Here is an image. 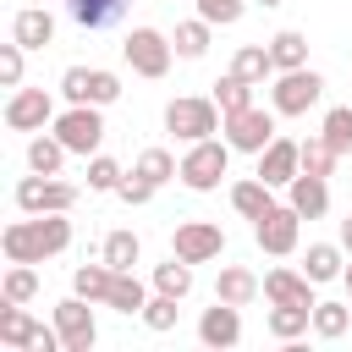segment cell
<instances>
[{
  "label": "cell",
  "mask_w": 352,
  "mask_h": 352,
  "mask_svg": "<svg viewBox=\"0 0 352 352\" xmlns=\"http://www.w3.org/2000/svg\"><path fill=\"white\" fill-rule=\"evenodd\" d=\"M72 248V220L66 214H22L0 231V253L6 264H44L55 253Z\"/></svg>",
  "instance_id": "cell-1"
},
{
  "label": "cell",
  "mask_w": 352,
  "mask_h": 352,
  "mask_svg": "<svg viewBox=\"0 0 352 352\" xmlns=\"http://www.w3.org/2000/svg\"><path fill=\"white\" fill-rule=\"evenodd\" d=\"M220 104H214V94H182V99H170L165 104V132L176 138V143H204V138H214L220 132Z\"/></svg>",
  "instance_id": "cell-2"
},
{
  "label": "cell",
  "mask_w": 352,
  "mask_h": 352,
  "mask_svg": "<svg viewBox=\"0 0 352 352\" xmlns=\"http://www.w3.org/2000/svg\"><path fill=\"white\" fill-rule=\"evenodd\" d=\"M231 154H236V148H231L226 138H204V143H187L176 182H182L187 192H214V187L226 182V170H231Z\"/></svg>",
  "instance_id": "cell-3"
},
{
  "label": "cell",
  "mask_w": 352,
  "mask_h": 352,
  "mask_svg": "<svg viewBox=\"0 0 352 352\" xmlns=\"http://www.w3.org/2000/svg\"><path fill=\"white\" fill-rule=\"evenodd\" d=\"M121 60L132 66V77H148V82H160L165 72H170V60H176V44H170V33H160V28H132L126 38H121Z\"/></svg>",
  "instance_id": "cell-4"
},
{
  "label": "cell",
  "mask_w": 352,
  "mask_h": 352,
  "mask_svg": "<svg viewBox=\"0 0 352 352\" xmlns=\"http://www.w3.org/2000/svg\"><path fill=\"white\" fill-rule=\"evenodd\" d=\"M324 99V77L314 72V66H297V72H275L270 77V110L275 116H308L314 104Z\"/></svg>",
  "instance_id": "cell-5"
},
{
  "label": "cell",
  "mask_w": 352,
  "mask_h": 352,
  "mask_svg": "<svg viewBox=\"0 0 352 352\" xmlns=\"http://www.w3.org/2000/svg\"><path fill=\"white\" fill-rule=\"evenodd\" d=\"M77 198H82V187H77V182H60V176L28 170V176L16 182V209H22V214H72Z\"/></svg>",
  "instance_id": "cell-6"
},
{
  "label": "cell",
  "mask_w": 352,
  "mask_h": 352,
  "mask_svg": "<svg viewBox=\"0 0 352 352\" xmlns=\"http://www.w3.org/2000/svg\"><path fill=\"white\" fill-rule=\"evenodd\" d=\"M50 132H55L77 160H88V154H99V143H104V104H66Z\"/></svg>",
  "instance_id": "cell-7"
},
{
  "label": "cell",
  "mask_w": 352,
  "mask_h": 352,
  "mask_svg": "<svg viewBox=\"0 0 352 352\" xmlns=\"http://www.w3.org/2000/svg\"><path fill=\"white\" fill-rule=\"evenodd\" d=\"M275 121H280L275 110L248 104V110H236V116H226V121H220V138H226L236 154H253V160H258V154H264V148L280 138V132H275Z\"/></svg>",
  "instance_id": "cell-8"
},
{
  "label": "cell",
  "mask_w": 352,
  "mask_h": 352,
  "mask_svg": "<svg viewBox=\"0 0 352 352\" xmlns=\"http://www.w3.org/2000/svg\"><path fill=\"white\" fill-rule=\"evenodd\" d=\"M253 242H258V253H270V258H292V253L302 248V214H297L292 204H275L270 214L253 220Z\"/></svg>",
  "instance_id": "cell-9"
},
{
  "label": "cell",
  "mask_w": 352,
  "mask_h": 352,
  "mask_svg": "<svg viewBox=\"0 0 352 352\" xmlns=\"http://www.w3.org/2000/svg\"><path fill=\"white\" fill-rule=\"evenodd\" d=\"M94 308H99V302L77 297V292L55 302V330H60L66 352H94V341H99V319H94Z\"/></svg>",
  "instance_id": "cell-10"
},
{
  "label": "cell",
  "mask_w": 352,
  "mask_h": 352,
  "mask_svg": "<svg viewBox=\"0 0 352 352\" xmlns=\"http://www.w3.org/2000/svg\"><path fill=\"white\" fill-rule=\"evenodd\" d=\"M55 94L50 88H11V99H6V126L11 132H44V126H55Z\"/></svg>",
  "instance_id": "cell-11"
},
{
  "label": "cell",
  "mask_w": 352,
  "mask_h": 352,
  "mask_svg": "<svg viewBox=\"0 0 352 352\" xmlns=\"http://www.w3.org/2000/svg\"><path fill=\"white\" fill-rule=\"evenodd\" d=\"M170 253L187 258V264H214V258L226 253V231H220L214 220H182V226L170 231Z\"/></svg>",
  "instance_id": "cell-12"
},
{
  "label": "cell",
  "mask_w": 352,
  "mask_h": 352,
  "mask_svg": "<svg viewBox=\"0 0 352 352\" xmlns=\"http://www.w3.org/2000/svg\"><path fill=\"white\" fill-rule=\"evenodd\" d=\"M198 341H204V346H214V352L236 346V341H242V308L214 297V308H204V314H198Z\"/></svg>",
  "instance_id": "cell-13"
},
{
  "label": "cell",
  "mask_w": 352,
  "mask_h": 352,
  "mask_svg": "<svg viewBox=\"0 0 352 352\" xmlns=\"http://www.w3.org/2000/svg\"><path fill=\"white\" fill-rule=\"evenodd\" d=\"M297 170H302V138H275V143L258 154V170H253V176H264L270 187H292Z\"/></svg>",
  "instance_id": "cell-14"
},
{
  "label": "cell",
  "mask_w": 352,
  "mask_h": 352,
  "mask_svg": "<svg viewBox=\"0 0 352 352\" xmlns=\"http://www.w3.org/2000/svg\"><path fill=\"white\" fill-rule=\"evenodd\" d=\"M264 302H302V308H314L319 297H314V280L302 275V264H275V270H264Z\"/></svg>",
  "instance_id": "cell-15"
},
{
  "label": "cell",
  "mask_w": 352,
  "mask_h": 352,
  "mask_svg": "<svg viewBox=\"0 0 352 352\" xmlns=\"http://www.w3.org/2000/svg\"><path fill=\"white\" fill-rule=\"evenodd\" d=\"M11 38H16L22 50H50V44H55V11L28 0V6L11 16Z\"/></svg>",
  "instance_id": "cell-16"
},
{
  "label": "cell",
  "mask_w": 352,
  "mask_h": 352,
  "mask_svg": "<svg viewBox=\"0 0 352 352\" xmlns=\"http://www.w3.org/2000/svg\"><path fill=\"white\" fill-rule=\"evenodd\" d=\"M286 204H292L302 220H324V214H330V182H324V176L297 170V176H292V187H286Z\"/></svg>",
  "instance_id": "cell-17"
},
{
  "label": "cell",
  "mask_w": 352,
  "mask_h": 352,
  "mask_svg": "<svg viewBox=\"0 0 352 352\" xmlns=\"http://www.w3.org/2000/svg\"><path fill=\"white\" fill-rule=\"evenodd\" d=\"M214 297H220V302L248 308L253 297H264V280H258L248 264H220V275H214Z\"/></svg>",
  "instance_id": "cell-18"
},
{
  "label": "cell",
  "mask_w": 352,
  "mask_h": 352,
  "mask_svg": "<svg viewBox=\"0 0 352 352\" xmlns=\"http://www.w3.org/2000/svg\"><path fill=\"white\" fill-rule=\"evenodd\" d=\"M341 270H346V248H341V242H308V253H302V275H308L314 286L341 280Z\"/></svg>",
  "instance_id": "cell-19"
},
{
  "label": "cell",
  "mask_w": 352,
  "mask_h": 352,
  "mask_svg": "<svg viewBox=\"0 0 352 352\" xmlns=\"http://www.w3.org/2000/svg\"><path fill=\"white\" fill-rule=\"evenodd\" d=\"M38 330H44V324H38V319H33L22 302H6V297H0V341H6V346H16V352H33Z\"/></svg>",
  "instance_id": "cell-20"
},
{
  "label": "cell",
  "mask_w": 352,
  "mask_h": 352,
  "mask_svg": "<svg viewBox=\"0 0 352 352\" xmlns=\"http://www.w3.org/2000/svg\"><path fill=\"white\" fill-rule=\"evenodd\" d=\"M66 16L82 28V33H104L126 16V0H66Z\"/></svg>",
  "instance_id": "cell-21"
},
{
  "label": "cell",
  "mask_w": 352,
  "mask_h": 352,
  "mask_svg": "<svg viewBox=\"0 0 352 352\" xmlns=\"http://www.w3.org/2000/svg\"><path fill=\"white\" fill-rule=\"evenodd\" d=\"M231 209H236L242 220H258V214L275 209V187H270L264 176H242V182H231Z\"/></svg>",
  "instance_id": "cell-22"
},
{
  "label": "cell",
  "mask_w": 352,
  "mask_h": 352,
  "mask_svg": "<svg viewBox=\"0 0 352 352\" xmlns=\"http://www.w3.org/2000/svg\"><path fill=\"white\" fill-rule=\"evenodd\" d=\"M264 330H270L275 341H297V336L314 330V308H302V302H270Z\"/></svg>",
  "instance_id": "cell-23"
},
{
  "label": "cell",
  "mask_w": 352,
  "mask_h": 352,
  "mask_svg": "<svg viewBox=\"0 0 352 352\" xmlns=\"http://www.w3.org/2000/svg\"><path fill=\"white\" fill-rule=\"evenodd\" d=\"M66 160H72V148H66L55 132H33V138H28V170H38V176H60Z\"/></svg>",
  "instance_id": "cell-24"
},
{
  "label": "cell",
  "mask_w": 352,
  "mask_h": 352,
  "mask_svg": "<svg viewBox=\"0 0 352 352\" xmlns=\"http://www.w3.org/2000/svg\"><path fill=\"white\" fill-rule=\"evenodd\" d=\"M99 258H104L110 270H138V258H143V236L126 231V226H116V231L99 242Z\"/></svg>",
  "instance_id": "cell-25"
},
{
  "label": "cell",
  "mask_w": 352,
  "mask_h": 352,
  "mask_svg": "<svg viewBox=\"0 0 352 352\" xmlns=\"http://www.w3.org/2000/svg\"><path fill=\"white\" fill-rule=\"evenodd\" d=\"M110 286H116V270H110L104 258H94V264H77V270H72V292H77V297H88V302H110Z\"/></svg>",
  "instance_id": "cell-26"
},
{
  "label": "cell",
  "mask_w": 352,
  "mask_h": 352,
  "mask_svg": "<svg viewBox=\"0 0 352 352\" xmlns=\"http://www.w3.org/2000/svg\"><path fill=\"white\" fill-rule=\"evenodd\" d=\"M148 297H154V292L138 280V270H116V286H110V302H104V308H116V314L132 319V314L148 308Z\"/></svg>",
  "instance_id": "cell-27"
},
{
  "label": "cell",
  "mask_w": 352,
  "mask_h": 352,
  "mask_svg": "<svg viewBox=\"0 0 352 352\" xmlns=\"http://www.w3.org/2000/svg\"><path fill=\"white\" fill-rule=\"evenodd\" d=\"M209 33H214V22H204V16H187V22H176V33H170V44H176V60H204V55H209Z\"/></svg>",
  "instance_id": "cell-28"
},
{
  "label": "cell",
  "mask_w": 352,
  "mask_h": 352,
  "mask_svg": "<svg viewBox=\"0 0 352 352\" xmlns=\"http://www.w3.org/2000/svg\"><path fill=\"white\" fill-rule=\"evenodd\" d=\"M231 72H236V77H248L253 88H264V82L275 77V60H270V44H236V55H231Z\"/></svg>",
  "instance_id": "cell-29"
},
{
  "label": "cell",
  "mask_w": 352,
  "mask_h": 352,
  "mask_svg": "<svg viewBox=\"0 0 352 352\" xmlns=\"http://www.w3.org/2000/svg\"><path fill=\"white\" fill-rule=\"evenodd\" d=\"M270 60H275V72H297V66H308V33L280 28V33L270 38Z\"/></svg>",
  "instance_id": "cell-30"
},
{
  "label": "cell",
  "mask_w": 352,
  "mask_h": 352,
  "mask_svg": "<svg viewBox=\"0 0 352 352\" xmlns=\"http://www.w3.org/2000/svg\"><path fill=\"white\" fill-rule=\"evenodd\" d=\"M148 286H154V292H165V297H187V292H192V264L170 253L165 264H154V275H148Z\"/></svg>",
  "instance_id": "cell-31"
},
{
  "label": "cell",
  "mask_w": 352,
  "mask_h": 352,
  "mask_svg": "<svg viewBox=\"0 0 352 352\" xmlns=\"http://www.w3.org/2000/svg\"><path fill=\"white\" fill-rule=\"evenodd\" d=\"M352 330V297L346 302H314V336L319 341H341Z\"/></svg>",
  "instance_id": "cell-32"
},
{
  "label": "cell",
  "mask_w": 352,
  "mask_h": 352,
  "mask_svg": "<svg viewBox=\"0 0 352 352\" xmlns=\"http://www.w3.org/2000/svg\"><path fill=\"white\" fill-rule=\"evenodd\" d=\"M132 170H138L143 182H154V187H165V182H176V170H182V160H176L170 148H143V154L132 160Z\"/></svg>",
  "instance_id": "cell-33"
},
{
  "label": "cell",
  "mask_w": 352,
  "mask_h": 352,
  "mask_svg": "<svg viewBox=\"0 0 352 352\" xmlns=\"http://www.w3.org/2000/svg\"><path fill=\"white\" fill-rule=\"evenodd\" d=\"M209 94H214L220 116H236V110H248V104H253V82H248V77H236V72H226Z\"/></svg>",
  "instance_id": "cell-34"
},
{
  "label": "cell",
  "mask_w": 352,
  "mask_h": 352,
  "mask_svg": "<svg viewBox=\"0 0 352 352\" xmlns=\"http://www.w3.org/2000/svg\"><path fill=\"white\" fill-rule=\"evenodd\" d=\"M336 165H341V154L324 143V132H308V138H302V170L330 182V176H336Z\"/></svg>",
  "instance_id": "cell-35"
},
{
  "label": "cell",
  "mask_w": 352,
  "mask_h": 352,
  "mask_svg": "<svg viewBox=\"0 0 352 352\" xmlns=\"http://www.w3.org/2000/svg\"><path fill=\"white\" fill-rule=\"evenodd\" d=\"M319 132H324V143L346 160V154H352V104H330L324 121H319Z\"/></svg>",
  "instance_id": "cell-36"
},
{
  "label": "cell",
  "mask_w": 352,
  "mask_h": 352,
  "mask_svg": "<svg viewBox=\"0 0 352 352\" xmlns=\"http://www.w3.org/2000/svg\"><path fill=\"white\" fill-rule=\"evenodd\" d=\"M0 297H6V302H33V297H38V270H33V264H6Z\"/></svg>",
  "instance_id": "cell-37"
},
{
  "label": "cell",
  "mask_w": 352,
  "mask_h": 352,
  "mask_svg": "<svg viewBox=\"0 0 352 352\" xmlns=\"http://www.w3.org/2000/svg\"><path fill=\"white\" fill-rule=\"evenodd\" d=\"M121 182H126L121 160H110V154H88V192H116Z\"/></svg>",
  "instance_id": "cell-38"
},
{
  "label": "cell",
  "mask_w": 352,
  "mask_h": 352,
  "mask_svg": "<svg viewBox=\"0 0 352 352\" xmlns=\"http://www.w3.org/2000/svg\"><path fill=\"white\" fill-rule=\"evenodd\" d=\"M176 302H182V297H165V292H154V297H148V308H143L138 319H143L148 330H160V336H165V330H176V314H182Z\"/></svg>",
  "instance_id": "cell-39"
},
{
  "label": "cell",
  "mask_w": 352,
  "mask_h": 352,
  "mask_svg": "<svg viewBox=\"0 0 352 352\" xmlns=\"http://www.w3.org/2000/svg\"><path fill=\"white\" fill-rule=\"evenodd\" d=\"M192 6H198V16L214 22V28H236L242 11H248V0H192Z\"/></svg>",
  "instance_id": "cell-40"
},
{
  "label": "cell",
  "mask_w": 352,
  "mask_h": 352,
  "mask_svg": "<svg viewBox=\"0 0 352 352\" xmlns=\"http://www.w3.org/2000/svg\"><path fill=\"white\" fill-rule=\"evenodd\" d=\"M88 77H94V66H66L60 72V99L66 104H88Z\"/></svg>",
  "instance_id": "cell-41"
},
{
  "label": "cell",
  "mask_w": 352,
  "mask_h": 352,
  "mask_svg": "<svg viewBox=\"0 0 352 352\" xmlns=\"http://www.w3.org/2000/svg\"><path fill=\"white\" fill-rule=\"evenodd\" d=\"M116 99H121V77L104 72V66H94V77H88V104H116Z\"/></svg>",
  "instance_id": "cell-42"
},
{
  "label": "cell",
  "mask_w": 352,
  "mask_h": 352,
  "mask_svg": "<svg viewBox=\"0 0 352 352\" xmlns=\"http://www.w3.org/2000/svg\"><path fill=\"white\" fill-rule=\"evenodd\" d=\"M22 55H28V50H22L16 38L0 44V82H6V88H22Z\"/></svg>",
  "instance_id": "cell-43"
},
{
  "label": "cell",
  "mask_w": 352,
  "mask_h": 352,
  "mask_svg": "<svg viewBox=\"0 0 352 352\" xmlns=\"http://www.w3.org/2000/svg\"><path fill=\"white\" fill-rule=\"evenodd\" d=\"M154 192H160V187H154V182H143L138 170H126V182L116 187V198H121V204H132V209H143V204H148Z\"/></svg>",
  "instance_id": "cell-44"
},
{
  "label": "cell",
  "mask_w": 352,
  "mask_h": 352,
  "mask_svg": "<svg viewBox=\"0 0 352 352\" xmlns=\"http://www.w3.org/2000/svg\"><path fill=\"white\" fill-rule=\"evenodd\" d=\"M336 242H341V248H346V258H352V209H346V220L336 226Z\"/></svg>",
  "instance_id": "cell-45"
},
{
  "label": "cell",
  "mask_w": 352,
  "mask_h": 352,
  "mask_svg": "<svg viewBox=\"0 0 352 352\" xmlns=\"http://www.w3.org/2000/svg\"><path fill=\"white\" fill-rule=\"evenodd\" d=\"M341 286H346V297H352V258H346V270H341Z\"/></svg>",
  "instance_id": "cell-46"
},
{
  "label": "cell",
  "mask_w": 352,
  "mask_h": 352,
  "mask_svg": "<svg viewBox=\"0 0 352 352\" xmlns=\"http://www.w3.org/2000/svg\"><path fill=\"white\" fill-rule=\"evenodd\" d=\"M248 6H264V11H275V6H286V0H248Z\"/></svg>",
  "instance_id": "cell-47"
},
{
  "label": "cell",
  "mask_w": 352,
  "mask_h": 352,
  "mask_svg": "<svg viewBox=\"0 0 352 352\" xmlns=\"http://www.w3.org/2000/svg\"><path fill=\"white\" fill-rule=\"evenodd\" d=\"M33 6H50V0H33Z\"/></svg>",
  "instance_id": "cell-48"
},
{
  "label": "cell",
  "mask_w": 352,
  "mask_h": 352,
  "mask_svg": "<svg viewBox=\"0 0 352 352\" xmlns=\"http://www.w3.org/2000/svg\"><path fill=\"white\" fill-rule=\"evenodd\" d=\"M346 182H352V176H346Z\"/></svg>",
  "instance_id": "cell-49"
}]
</instances>
